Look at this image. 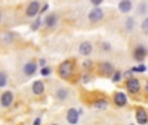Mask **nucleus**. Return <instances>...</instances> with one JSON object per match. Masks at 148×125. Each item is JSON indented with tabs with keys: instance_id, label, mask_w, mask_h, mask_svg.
<instances>
[{
	"instance_id": "obj_3",
	"label": "nucleus",
	"mask_w": 148,
	"mask_h": 125,
	"mask_svg": "<svg viewBox=\"0 0 148 125\" xmlns=\"http://www.w3.org/2000/svg\"><path fill=\"white\" fill-rule=\"evenodd\" d=\"M103 16H104L103 9H100V8H94V9L88 13V20L91 21V22H97V21H100L103 18Z\"/></svg>"
},
{
	"instance_id": "obj_5",
	"label": "nucleus",
	"mask_w": 148,
	"mask_h": 125,
	"mask_svg": "<svg viewBox=\"0 0 148 125\" xmlns=\"http://www.w3.org/2000/svg\"><path fill=\"white\" fill-rule=\"evenodd\" d=\"M135 117H136V121H138L140 125H144L148 123V116H147V112L144 108H140L139 107L135 112Z\"/></svg>"
},
{
	"instance_id": "obj_29",
	"label": "nucleus",
	"mask_w": 148,
	"mask_h": 125,
	"mask_svg": "<svg viewBox=\"0 0 148 125\" xmlns=\"http://www.w3.org/2000/svg\"><path fill=\"white\" fill-rule=\"evenodd\" d=\"M52 125H57V124H52Z\"/></svg>"
},
{
	"instance_id": "obj_9",
	"label": "nucleus",
	"mask_w": 148,
	"mask_h": 125,
	"mask_svg": "<svg viewBox=\"0 0 148 125\" xmlns=\"http://www.w3.org/2000/svg\"><path fill=\"white\" fill-rule=\"evenodd\" d=\"M146 55H147L146 48H144V47H142V46L136 47L135 51H134V57H135V60H138V61H142V60L146 57Z\"/></svg>"
},
{
	"instance_id": "obj_23",
	"label": "nucleus",
	"mask_w": 148,
	"mask_h": 125,
	"mask_svg": "<svg viewBox=\"0 0 148 125\" xmlns=\"http://www.w3.org/2000/svg\"><path fill=\"white\" fill-rule=\"evenodd\" d=\"M91 3L94 5H99V4H101L103 3V0H91Z\"/></svg>"
},
{
	"instance_id": "obj_20",
	"label": "nucleus",
	"mask_w": 148,
	"mask_h": 125,
	"mask_svg": "<svg viewBox=\"0 0 148 125\" xmlns=\"http://www.w3.org/2000/svg\"><path fill=\"white\" fill-rule=\"evenodd\" d=\"M146 70V66L144 65H139V66H134L133 72H144Z\"/></svg>"
},
{
	"instance_id": "obj_21",
	"label": "nucleus",
	"mask_w": 148,
	"mask_h": 125,
	"mask_svg": "<svg viewBox=\"0 0 148 125\" xmlns=\"http://www.w3.org/2000/svg\"><path fill=\"white\" fill-rule=\"evenodd\" d=\"M120 78H121V73H120V72H116L112 79H113V82H117V81H120Z\"/></svg>"
},
{
	"instance_id": "obj_4",
	"label": "nucleus",
	"mask_w": 148,
	"mask_h": 125,
	"mask_svg": "<svg viewBox=\"0 0 148 125\" xmlns=\"http://www.w3.org/2000/svg\"><path fill=\"white\" fill-rule=\"evenodd\" d=\"M79 113H81V112H78L75 108H70V110L68 111V113H66V120H68V123L72 124V125H75L77 123H78Z\"/></svg>"
},
{
	"instance_id": "obj_10",
	"label": "nucleus",
	"mask_w": 148,
	"mask_h": 125,
	"mask_svg": "<svg viewBox=\"0 0 148 125\" xmlns=\"http://www.w3.org/2000/svg\"><path fill=\"white\" fill-rule=\"evenodd\" d=\"M131 8H133V4H131L130 0H122V1L118 4V9L121 10L122 13H127L131 10Z\"/></svg>"
},
{
	"instance_id": "obj_14",
	"label": "nucleus",
	"mask_w": 148,
	"mask_h": 125,
	"mask_svg": "<svg viewBox=\"0 0 148 125\" xmlns=\"http://www.w3.org/2000/svg\"><path fill=\"white\" fill-rule=\"evenodd\" d=\"M35 70H36V64L35 63L30 61V63H27L25 65V73L27 74V76H31V74H34V73H35Z\"/></svg>"
},
{
	"instance_id": "obj_27",
	"label": "nucleus",
	"mask_w": 148,
	"mask_h": 125,
	"mask_svg": "<svg viewBox=\"0 0 148 125\" xmlns=\"http://www.w3.org/2000/svg\"><path fill=\"white\" fill-rule=\"evenodd\" d=\"M47 9H48V5H47V4H46V5H44V7H43V9H42V10H40V12H42V13H43V12H46V10H47Z\"/></svg>"
},
{
	"instance_id": "obj_8",
	"label": "nucleus",
	"mask_w": 148,
	"mask_h": 125,
	"mask_svg": "<svg viewBox=\"0 0 148 125\" xmlns=\"http://www.w3.org/2000/svg\"><path fill=\"white\" fill-rule=\"evenodd\" d=\"M126 102H127V98H126V95L123 94V93H116L114 103L118 106V107H123V106L126 104Z\"/></svg>"
},
{
	"instance_id": "obj_15",
	"label": "nucleus",
	"mask_w": 148,
	"mask_h": 125,
	"mask_svg": "<svg viewBox=\"0 0 148 125\" xmlns=\"http://www.w3.org/2000/svg\"><path fill=\"white\" fill-rule=\"evenodd\" d=\"M94 107L97 108V110H105L108 107V102L105 99H99L94 103Z\"/></svg>"
},
{
	"instance_id": "obj_1",
	"label": "nucleus",
	"mask_w": 148,
	"mask_h": 125,
	"mask_svg": "<svg viewBox=\"0 0 148 125\" xmlns=\"http://www.w3.org/2000/svg\"><path fill=\"white\" fill-rule=\"evenodd\" d=\"M73 69H74V65H73L72 61H64L59 66L60 77H62V78H65V79L69 78V77L73 74Z\"/></svg>"
},
{
	"instance_id": "obj_16",
	"label": "nucleus",
	"mask_w": 148,
	"mask_h": 125,
	"mask_svg": "<svg viewBox=\"0 0 148 125\" xmlns=\"http://www.w3.org/2000/svg\"><path fill=\"white\" fill-rule=\"evenodd\" d=\"M44 21H46V25L47 26H53L55 23H56V16H55V15H49Z\"/></svg>"
},
{
	"instance_id": "obj_24",
	"label": "nucleus",
	"mask_w": 148,
	"mask_h": 125,
	"mask_svg": "<svg viewBox=\"0 0 148 125\" xmlns=\"http://www.w3.org/2000/svg\"><path fill=\"white\" fill-rule=\"evenodd\" d=\"M39 23H40V20H36V21H35V23H34V26H33V29H36V28H38Z\"/></svg>"
},
{
	"instance_id": "obj_12",
	"label": "nucleus",
	"mask_w": 148,
	"mask_h": 125,
	"mask_svg": "<svg viewBox=\"0 0 148 125\" xmlns=\"http://www.w3.org/2000/svg\"><path fill=\"white\" fill-rule=\"evenodd\" d=\"M33 91H34V94H36V95L43 94L44 84L42 81H35V82H34V85H33Z\"/></svg>"
},
{
	"instance_id": "obj_13",
	"label": "nucleus",
	"mask_w": 148,
	"mask_h": 125,
	"mask_svg": "<svg viewBox=\"0 0 148 125\" xmlns=\"http://www.w3.org/2000/svg\"><path fill=\"white\" fill-rule=\"evenodd\" d=\"M100 72L104 74H110L113 73V66L110 63L105 61V63H101V65H100Z\"/></svg>"
},
{
	"instance_id": "obj_6",
	"label": "nucleus",
	"mask_w": 148,
	"mask_h": 125,
	"mask_svg": "<svg viewBox=\"0 0 148 125\" xmlns=\"http://www.w3.org/2000/svg\"><path fill=\"white\" fill-rule=\"evenodd\" d=\"M12 103H13V93L12 91L3 93V95H1V106L3 107L7 108V107H9Z\"/></svg>"
},
{
	"instance_id": "obj_11",
	"label": "nucleus",
	"mask_w": 148,
	"mask_h": 125,
	"mask_svg": "<svg viewBox=\"0 0 148 125\" xmlns=\"http://www.w3.org/2000/svg\"><path fill=\"white\" fill-rule=\"evenodd\" d=\"M92 51V46L90 42H83V43L79 46V54L81 55H90Z\"/></svg>"
},
{
	"instance_id": "obj_2",
	"label": "nucleus",
	"mask_w": 148,
	"mask_h": 125,
	"mask_svg": "<svg viewBox=\"0 0 148 125\" xmlns=\"http://www.w3.org/2000/svg\"><path fill=\"white\" fill-rule=\"evenodd\" d=\"M126 87H127V90L131 94H136L139 91V89H140V84H139V81L136 78H129L127 82H126Z\"/></svg>"
},
{
	"instance_id": "obj_28",
	"label": "nucleus",
	"mask_w": 148,
	"mask_h": 125,
	"mask_svg": "<svg viewBox=\"0 0 148 125\" xmlns=\"http://www.w3.org/2000/svg\"><path fill=\"white\" fill-rule=\"evenodd\" d=\"M146 93H148V81H147V84H146Z\"/></svg>"
},
{
	"instance_id": "obj_26",
	"label": "nucleus",
	"mask_w": 148,
	"mask_h": 125,
	"mask_svg": "<svg viewBox=\"0 0 148 125\" xmlns=\"http://www.w3.org/2000/svg\"><path fill=\"white\" fill-rule=\"evenodd\" d=\"M39 64H40V65L43 66L44 64H46V60H44V59H40V60H39Z\"/></svg>"
},
{
	"instance_id": "obj_7",
	"label": "nucleus",
	"mask_w": 148,
	"mask_h": 125,
	"mask_svg": "<svg viewBox=\"0 0 148 125\" xmlns=\"http://www.w3.org/2000/svg\"><path fill=\"white\" fill-rule=\"evenodd\" d=\"M38 12H39V3L38 1L30 3V5H29L27 9H26V15L30 16V17H34Z\"/></svg>"
},
{
	"instance_id": "obj_25",
	"label": "nucleus",
	"mask_w": 148,
	"mask_h": 125,
	"mask_svg": "<svg viewBox=\"0 0 148 125\" xmlns=\"http://www.w3.org/2000/svg\"><path fill=\"white\" fill-rule=\"evenodd\" d=\"M34 125H40V119H35V121H34Z\"/></svg>"
},
{
	"instance_id": "obj_22",
	"label": "nucleus",
	"mask_w": 148,
	"mask_h": 125,
	"mask_svg": "<svg viewBox=\"0 0 148 125\" xmlns=\"http://www.w3.org/2000/svg\"><path fill=\"white\" fill-rule=\"evenodd\" d=\"M49 72H51V69H49V68H42L40 73H42V76H48Z\"/></svg>"
},
{
	"instance_id": "obj_18",
	"label": "nucleus",
	"mask_w": 148,
	"mask_h": 125,
	"mask_svg": "<svg viewBox=\"0 0 148 125\" xmlns=\"http://www.w3.org/2000/svg\"><path fill=\"white\" fill-rule=\"evenodd\" d=\"M142 30H143V33L148 34V18H146V20L142 22Z\"/></svg>"
},
{
	"instance_id": "obj_19",
	"label": "nucleus",
	"mask_w": 148,
	"mask_h": 125,
	"mask_svg": "<svg viewBox=\"0 0 148 125\" xmlns=\"http://www.w3.org/2000/svg\"><path fill=\"white\" fill-rule=\"evenodd\" d=\"M5 82H7V78H5V73H0V86H5Z\"/></svg>"
},
{
	"instance_id": "obj_17",
	"label": "nucleus",
	"mask_w": 148,
	"mask_h": 125,
	"mask_svg": "<svg viewBox=\"0 0 148 125\" xmlns=\"http://www.w3.org/2000/svg\"><path fill=\"white\" fill-rule=\"evenodd\" d=\"M66 94H68V91L64 89H60L59 91H57V97H59L60 99H65V98H66Z\"/></svg>"
}]
</instances>
